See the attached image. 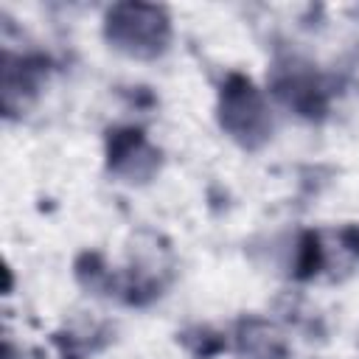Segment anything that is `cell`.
<instances>
[{
  "instance_id": "cell-1",
  "label": "cell",
  "mask_w": 359,
  "mask_h": 359,
  "mask_svg": "<svg viewBox=\"0 0 359 359\" xmlns=\"http://www.w3.org/2000/svg\"><path fill=\"white\" fill-rule=\"evenodd\" d=\"M104 39L129 59H157L171 45V17L154 3H115L104 14Z\"/></svg>"
},
{
  "instance_id": "cell-2",
  "label": "cell",
  "mask_w": 359,
  "mask_h": 359,
  "mask_svg": "<svg viewBox=\"0 0 359 359\" xmlns=\"http://www.w3.org/2000/svg\"><path fill=\"white\" fill-rule=\"evenodd\" d=\"M216 121L222 132L247 151H258L272 137V112L264 93L250 76L233 70L224 76L216 101Z\"/></svg>"
},
{
  "instance_id": "cell-3",
  "label": "cell",
  "mask_w": 359,
  "mask_h": 359,
  "mask_svg": "<svg viewBox=\"0 0 359 359\" xmlns=\"http://www.w3.org/2000/svg\"><path fill=\"white\" fill-rule=\"evenodd\" d=\"M269 90L283 107L309 121H320L331 107V84L311 62L297 56L278 59L272 65Z\"/></svg>"
},
{
  "instance_id": "cell-4",
  "label": "cell",
  "mask_w": 359,
  "mask_h": 359,
  "mask_svg": "<svg viewBox=\"0 0 359 359\" xmlns=\"http://www.w3.org/2000/svg\"><path fill=\"white\" fill-rule=\"evenodd\" d=\"M163 151L140 126H112L107 132V171L129 185H146L157 177Z\"/></svg>"
},
{
  "instance_id": "cell-5",
  "label": "cell",
  "mask_w": 359,
  "mask_h": 359,
  "mask_svg": "<svg viewBox=\"0 0 359 359\" xmlns=\"http://www.w3.org/2000/svg\"><path fill=\"white\" fill-rule=\"evenodd\" d=\"M48 73V62L34 53H11L3 50L0 62V104L8 118L22 115L34 98L39 95L42 79Z\"/></svg>"
},
{
  "instance_id": "cell-6",
  "label": "cell",
  "mask_w": 359,
  "mask_h": 359,
  "mask_svg": "<svg viewBox=\"0 0 359 359\" xmlns=\"http://www.w3.org/2000/svg\"><path fill=\"white\" fill-rule=\"evenodd\" d=\"M233 345L241 359H286L289 342L280 328L264 317H241L233 331Z\"/></svg>"
},
{
  "instance_id": "cell-7",
  "label": "cell",
  "mask_w": 359,
  "mask_h": 359,
  "mask_svg": "<svg viewBox=\"0 0 359 359\" xmlns=\"http://www.w3.org/2000/svg\"><path fill=\"white\" fill-rule=\"evenodd\" d=\"M76 278L93 294L112 297L118 289V275L104 264V258L98 252H81L76 258Z\"/></svg>"
},
{
  "instance_id": "cell-8",
  "label": "cell",
  "mask_w": 359,
  "mask_h": 359,
  "mask_svg": "<svg viewBox=\"0 0 359 359\" xmlns=\"http://www.w3.org/2000/svg\"><path fill=\"white\" fill-rule=\"evenodd\" d=\"M323 264V247H320V236L314 230H303L297 238H294V252L289 258V272L300 280L317 275Z\"/></svg>"
},
{
  "instance_id": "cell-9",
  "label": "cell",
  "mask_w": 359,
  "mask_h": 359,
  "mask_svg": "<svg viewBox=\"0 0 359 359\" xmlns=\"http://www.w3.org/2000/svg\"><path fill=\"white\" fill-rule=\"evenodd\" d=\"M180 342L199 359H208V356H216L219 351H224V337L208 325H196V328H188L180 334Z\"/></svg>"
},
{
  "instance_id": "cell-10",
  "label": "cell",
  "mask_w": 359,
  "mask_h": 359,
  "mask_svg": "<svg viewBox=\"0 0 359 359\" xmlns=\"http://www.w3.org/2000/svg\"><path fill=\"white\" fill-rule=\"evenodd\" d=\"M339 238H342V244L359 258V224H351V227H345L342 233H339Z\"/></svg>"
},
{
  "instance_id": "cell-11",
  "label": "cell",
  "mask_w": 359,
  "mask_h": 359,
  "mask_svg": "<svg viewBox=\"0 0 359 359\" xmlns=\"http://www.w3.org/2000/svg\"><path fill=\"white\" fill-rule=\"evenodd\" d=\"M356 342H359V339H356Z\"/></svg>"
}]
</instances>
